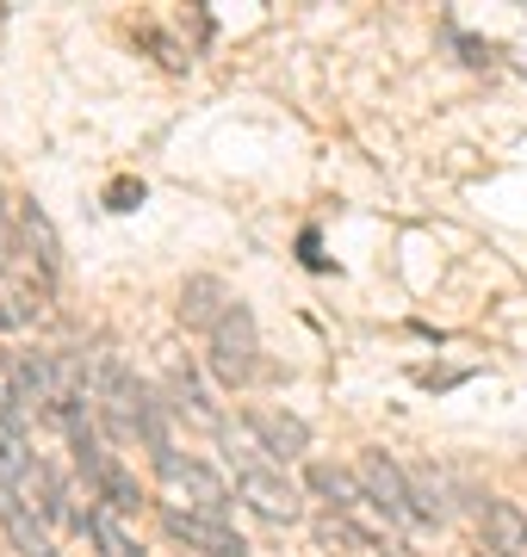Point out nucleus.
<instances>
[{"label": "nucleus", "mask_w": 527, "mask_h": 557, "mask_svg": "<svg viewBox=\"0 0 527 557\" xmlns=\"http://www.w3.org/2000/svg\"><path fill=\"white\" fill-rule=\"evenodd\" d=\"M230 434V428H223ZM230 471H236V502H248L261 520H273V527H292V520L305 515V496H298V483L285 478V465H273V458L255 446V440H236L230 434Z\"/></svg>", "instance_id": "obj_1"}, {"label": "nucleus", "mask_w": 527, "mask_h": 557, "mask_svg": "<svg viewBox=\"0 0 527 557\" xmlns=\"http://www.w3.org/2000/svg\"><path fill=\"white\" fill-rule=\"evenodd\" d=\"M156 483H162V508H186V515H205V520H230V490L223 478L205 465V458H181L168 453L156 458Z\"/></svg>", "instance_id": "obj_2"}, {"label": "nucleus", "mask_w": 527, "mask_h": 557, "mask_svg": "<svg viewBox=\"0 0 527 557\" xmlns=\"http://www.w3.org/2000/svg\"><path fill=\"white\" fill-rule=\"evenodd\" d=\"M354 478H360L366 502L385 515V527H397V533H409V527H422V515H416V496H409V471L397 465L391 453H379V446H366L360 458H354Z\"/></svg>", "instance_id": "obj_3"}, {"label": "nucleus", "mask_w": 527, "mask_h": 557, "mask_svg": "<svg viewBox=\"0 0 527 557\" xmlns=\"http://www.w3.org/2000/svg\"><path fill=\"white\" fill-rule=\"evenodd\" d=\"M205 341H211V372H218V384L243 391V384L261 372V335H255V317H248L243 298L223 310V322Z\"/></svg>", "instance_id": "obj_4"}, {"label": "nucleus", "mask_w": 527, "mask_h": 557, "mask_svg": "<svg viewBox=\"0 0 527 557\" xmlns=\"http://www.w3.org/2000/svg\"><path fill=\"white\" fill-rule=\"evenodd\" d=\"M13 391H20V409L38 421H69V397H62V379H57V354H13Z\"/></svg>", "instance_id": "obj_5"}, {"label": "nucleus", "mask_w": 527, "mask_h": 557, "mask_svg": "<svg viewBox=\"0 0 527 557\" xmlns=\"http://www.w3.org/2000/svg\"><path fill=\"white\" fill-rule=\"evenodd\" d=\"M162 527L174 545H186V552L199 557H248L243 533L230 527V520H205V515H186V508H162Z\"/></svg>", "instance_id": "obj_6"}, {"label": "nucleus", "mask_w": 527, "mask_h": 557, "mask_svg": "<svg viewBox=\"0 0 527 557\" xmlns=\"http://www.w3.org/2000/svg\"><path fill=\"white\" fill-rule=\"evenodd\" d=\"M243 434L255 440L273 465H292V458L310 453V428L298 416H285V409H243Z\"/></svg>", "instance_id": "obj_7"}, {"label": "nucleus", "mask_w": 527, "mask_h": 557, "mask_svg": "<svg viewBox=\"0 0 527 557\" xmlns=\"http://www.w3.org/2000/svg\"><path fill=\"white\" fill-rule=\"evenodd\" d=\"M230 304H236V298H230V285H223V278H211V273H193L181 285V322H186V329H199V335H211V329H218Z\"/></svg>", "instance_id": "obj_8"}, {"label": "nucleus", "mask_w": 527, "mask_h": 557, "mask_svg": "<svg viewBox=\"0 0 527 557\" xmlns=\"http://www.w3.org/2000/svg\"><path fill=\"white\" fill-rule=\"evenodd\" d=\"M168 409L181 421H193V428H205V434H223V416L211 409V397H205V384L193 379V366H168Z\"/></svg>", "instance_id": "obj_9"}, {"label": "nucleus", "mask_w": 527, "mask_h": 557, "mask_svg": "<svg viewBox=\"0 0 527 557\" xmlns=\"http://www.w3.org/2000/svg\"><path fill=\"white\" fill-rule=\"evenodd\" d=\"M317 545H323V557H385V539L372 533V527H360V520H347V515L317 520Z\"/></svg>", "instance_id": "obj_10"}, {"label": "nucleus", "mask_w": 527, "mask_h": 557, "mask_svg": "<svg viewBox=\"0 0 527 557\" xmlns=\"http://www.w3.org/2000/svg\"><path fill=\"white\" fill-rule=\"evenodd\" d=\"M0 527H7V539H13V552H20V557H57L50 527H44L20 496H0Z\"/></svg>", "instance_id": "obj_11"}, {"label": "nucleus", "mask_w": 527, "mask_h": 557, "mask_svg": "<svg viewBox=\"0 0 527 557\" xmlns=\"http://www.w3.org/2000/svg\"><path fill=\"white\" fill-rule=\"evenodd\" d=\"M485 552L490 557H527V508L490 502L485 508Z\"/></svg>", "instance_id": "obj_12"}, {"label": "nucleus", "mask_w": 527, "mask_h": 557, "mask_svg": "<svg viewBox=\"0 0 527 557\" xmlns=\"http://www.w3.org/2000/svg\"><path fill=\"white\" fill-rule=\"evenodd\" d=\"M310 490L329 502V515H360L366 508V490H360V478L347 471V465H310Z\"/></svg>", "instance_id": "obj_13"}, {"label": "nucleus", "mask_w": 527, "mask_h": 557, "mask_svg": "<svg viewBox=\"0 0 527 557\" xmlns=\"http://www.w3.org/2000/svg\"><path fill=\"white\" fill-rule=\"evenodd\" d=\"M87 539L100 545V557H143L137 539L124 533V515H112V508H100V502L87 508Z\"/></svg>", "instance_id": "obj_14"}, {"label": "nucleus", "mask_w": 527, "mask_h": 557, "mask_svg": "<svg viewBox=\"0 0 527 557\" xmlns=\"http://www.w3.org/2000/svg\"><path fill=\"white\" fill-rule=\"evenodd\" d=\"M409 496H416L422 527L428 520H446V478L434 471V465H416V471H409Z\"/></svg>", "instance_id": "obj_15"}, {"label": "nucleus", "mask_w": 527, "mask_h": 557, "mask_svg": "<svg viewBox=\"0 0 527 557\" xmlns=\"http://www.w3.org/2000/svg\"><path fill=\"white\" fill-rule=\"evenodd\" d=\"M0 273H20V205L0 193Z\"/></svg>", "instance_id": "obj_16"}, {"label": "nucleus", "mask_w": 527, "mask_h": 557, "mask_svg": "<svg viewBox=\"0 0 527 557\" xmlns=\"http://www.w3.org/2000/svg\"><path fill=\"white\" fill-rule=\"evenodd\" d=\"M131 199H143V186H131V180H119V186H112V211H131Z\"/></svg>", "instance_id": "obj_17"}, {"label": "nucleus", "mask_w": 527, "mask_h": 557, "mask_svg": "<svg viewBox=\"0 0 527 557\" xmlns=\"http://www.w3.org/2000/svg\"><path fill=\"white\" fill-rule=\"evenodd\" d=\"M298 248H305V267H323V255H317V230H305V236H298Z\"/></svg>", "instance_id": "obj_18"}]
</instances>
